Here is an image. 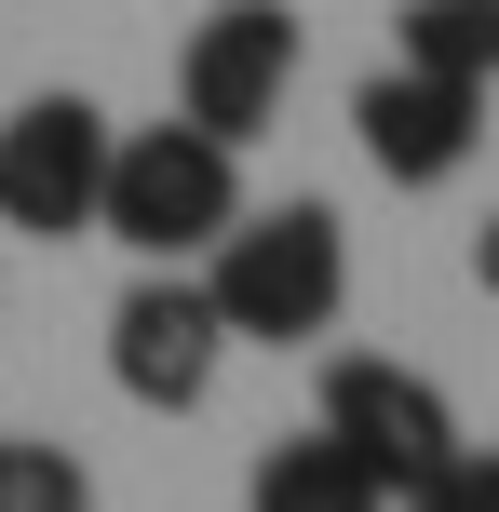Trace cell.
I'll use <instances>...</instances> for the list:
<instances>
[{"label": "cell", "instance_id": "1", "mask_svg": "<svg viewBox=\"0 0 499 512\" xmlns=\"http://www.w3.org/2000/svg\"><path fill=\"white\" fill-rule=\"evenodd\" d=\"M203 297H216V324H230V337L297 351V337L338 324V297H351V243H338V216H324V203H270V216L243 203L230 243L203 256Z\"/></svg>", "mask_w": 499, "mask_h": 512}, {"label": "cell", "instance_id": "2", "mask_svg": "<svg viewBox=\"0 0 499 512\" xmlns=\"http://www.w3.org/2000/svg\"><path fill=\"white\" fill-rule=\"evenodd\" d=\"M243 216V149H216L203 122H149L108 149V203L95 230L122 256H149V270H189V256H216Z\"/></svg>", "mask_w": 499, "mask_h": 512}, {"label": "cell", "instance_id": "3", "mask_svg": "<svg viewBox=\"0 0 499 512\" xmlns=\"http://www.w3.org/2000/svg\"><path fill=\"white\" fill-rule=\"evenodd\" d=\"M108 108L95 95H27L14 122H0V230L27 243H81L108 203Z\"/></svg>", "mask_w": 499, "mask_h": 512}, {"label": "cell", "instance_id": "4", "mask_svg": "<svg viewBox=\"0 0 499 512\" xmlns=\"http://www.w3.org/2000/svg\"><path fill=\"white\" fill-rule=\"evenodd\" d=\"M284 81H297V14L284 0H216L176 54V122H203L216 149H257L284 122Z\"/></svg>", "mask_w": 499, "mask_h": 512}, {"label": "cell", "instance_id": "5", "mask_svg": "<svg viewBox=\"0 0 499 512\" xmlns=\"http://www.w3.org/2000/svg\"><path fill=\"white\" fill-rule=\"evenodd\" d=\"M311 432H338L351 459L378 472L392 499H419L432 472L459 459V418H446V391L419 378V364H392V351H351V364H324V418Z\"/></svg>", "mask_w": 499, "mask_h": 512}, {"label": "cell", "instance_id": "6", "mask_svg": "<svg viewBox=\"0 0 499 512\" xmlns=\"http://www.w3.org/2000/svg\"><path fill=\"white\" fill-rule=\"evenodd\" d=\"M216 351H230V324H216V297L189 270H149V283H122V310H108V378L135 391V405H162V418H189L216 391Z\"/></svg>", "mask_w": 499, "mask_h": 512}, {"label": "cell", "instance_id": "7", "mask_svg": "<svg viewBox=\"0 0 499 512\" xmlns=\"http://www.w3.org/2000/svg\"><path fill=\"white\" fill-rule=\"evenodd\" d=\"M351 135H365V162H378L392 189H446L459 162L486 149V95H473V81H432V68H405V54H392V68L351 95Z\"/></svg>", "mask_w": 499, "mask_h": 512}, {"label": "cell", "instance_id": "8", "mask_svg": "<svg viewBox=\"0 0 499 512\" xmlns=\"http://www.w3.org/2000/svg\"><path fill=\"white\" fill-rule=\"evenodd\" d=\"M243 512H392V486H378L338 432H297V445H257Z\"/></svg>", "mask_w": 499, "mask_h": 512}, {"label": "cell", "instance_id": "9", "mask_svg": "<svg viewBox=\"0 0 499 512\" xmlns=\"http://www.w3.org/2000/svg\"><path fill=\"white\" fill-rule=\"evenodd\" d=\"M405 68H432V81H499V0H405Z\"/></svg>", "mask_w": 499, "mask_h": 512}, {"label": "cell", "instance_id": "10", "mask_svg": "<svg viewBox=\"0 0 499 512\" xmlns=\"http://www.w3.org/2000/svg\"><path fill=\"white\" fill-rule=\"evenodd\" d=\"M0 512H95V472L68 445H14L0 432Z\"/></svg>", "mask_w": 499, "mask_h": 512}, {"label": "cell", "instance_id": "11", "mask_svg": "<svg viewBox=\"0 0 499 512\" xmlns=\"http://www.w3.org/2000/svg\"><path fill=\"white\" fill-rule=\"evenodd\" d=\"M405 512H499V459H473V445H459V459L432 472V486L405 499Z\"/></svg>", "mask_w": 499, "mask_h": 512}, {"label": "cell", "instance_id": "12", "mask_svg": "<svg viewBox=\"0 0 499 512\" xmlns=\"http://www.w3.org/2000/svg\"><path fill=\"white\" fill-rule=\"evenodd\" d=\"M473 270H486V297H499V216H486V243H473Z\"/></svg>", "mask_w": 499, "mask_h": 512}]
</instances>
